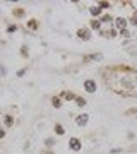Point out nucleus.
I'll return each instance as SVG.
<instances>
[{
	"label": "nucleus",
	"instance_id": "obj_1",
	"mask_svg": "<svg viewBox=\"0 0 137 154\" xmlns=\"http://www.w3.org/2000/svg\"><path fill=\"white\" fill-rule=\"evenodd\" d=\"M69 149L70 151H74V152H79L82 149V140L77 137H70L69 139Z\"/></svg>",
	"mask_w": 137,
	"mask_h": 154
},
{
	"label": "nucleus",
	"instance_id": "obj_2",
	"mask_svg": "<svg viewBox=\"0 0 137 154\" xmlns=\"http://www.w3.org/2000/svg\"><path fill=\"white\" fill-rule=\"evenodd\" d=\"M82 88L86 89V93H96V89H98V84L94 79H86L84 84H82Z\"/></svg>",
	"mask_w": 137,
	"mask_h": 154
},
{
	"label": "nucleus",
	"instance_id": "obj_3",
	"mask_svg": "<svg viewBox=\"0 0 137 154\" xmlns=\"http://www.w3.org/2000/svg\"><path fill=\"white\" fill-rule=\"evenodd\" d=\"M77 38L82 39V41H89V39H91V29H89V28L77 29Z\"/></svg>",
	"mask_w": 137,
	"mask_h": 154
},
{
	"label": "nucleus",
	"instance_id": "obj_4",
	"mask_svg": "<svg viewBox=\"0 0 137 154\" xmlns=\"http://www.w3.org/2000/svg\"><path fill=\"white\" fill-rule=\"evenodd\" d=\"M113 26H115L117 31L127 29V19H123V17H117V19H113Z\"/></svg>",
	"mask_w": 137,
	"mask_h": 154
},
{
	"label": "nucleus",
	"instance_id": "obj_5",
	"mask_svg": "<svg viewBox=\"0 0 137 154\" xmlns=\"http://www.w3.org/2000/svg\"><path fill=\"white\" fill-rule=\"evenodd\" d=\"M88 122H89V115H88V113H81V115L76 116V123L79 127H86V125H88Z\"/></svg>",
	"mask_w": 137,
	"mask_h": 154
},
{
	"label": "nucleus",
	"instance_id": "obj_6",
	"mask_svg": "<svg viewBox=\"0 0 137 154\" xmlns=\"http://www.w3.org/2000/svg\"><path fill=\"white\" fill-rule=\"evenodd\" d=\"M89 14L93 16V19H99V17L103 16V11H101V7H98V4H96V5L89 7Z\"/></svg>",
	"mask_w": 137,
	"mask_h": 154
},
{
	"label": "nucleus",
	"instance_id": "obj_7",
	"mask_svg": "<svg viewBox=\"0 0 137 154\" xmlns=\"http://www.w3.org/2000/svg\"><path fill=\"white\" fill-rule=\"evenodd\" d=\"M82 60L84 62H101L103 60V55L101 53H91V55H86Z\"/></svg>",
	"mask_w": 137,
	"mask_h": 154
},
{
	"label": "nucleus",
	"instance_id": "obj_8",
	"mask_svg": "<svg viewBox=\"0 0 137 154\" xmlns=\"http://www.w3.org/2000/svg\"><path fill=\"white\" fill-rule=\"evenodd\" d=\"M89 29H91V31H101V29H103V24H101V21H99V19H93V21L89 22Z\"/></svg>",
	"mask_w": 137,
	"mask_h": 154
},
{
	"label": "nucleus",
	"instance_id": "obj_9",
	"mask_svg": "<svg viewBox=\"0 0 137 154\" xmlns=\"http://www.w3.org/2000/svg\"><path fill=\"white\" fill-rule=\"evenodd\" d=\"M60 98L62 99H67V101H76L77 96L74 93H70V91H64V93L60 94Z\"/></svg>",
	"mask_w": 137,
	"mask_h": 154
},
{
	"label": "nucleus",
	"instance_id": "obj_10",
	"mask_svg": "<svg viewBox=\"0 0 137 154\" xmlns=\"http://www.w3.org/2000/svg\"><path fill=\"white\" fill-rule=\"evenodd\" d=\"M45 147L48 149V151H53V147H55V139H53V137L45 139Z\"/></svg>",
	"mask_w": 137,
	"mask_h": 154
},
{
	"label": "nucleus",
	"instance_id": "obj_11",
	"mask_svg": "<svg viewBox=\"0 0 137 154\" xmlns=\"http://www.w3.org/2000/svg\"><path fill=\"white\" fill-rule=\"evenodd\" d=\"M55 134H57V135H64V134H65V128H64V125H60V123H55Z\"/></svg>",
	"mask_w": 137,
	"mask_h": 154
},
{
	"label": "nucleus",
	"instance_id": "obj_12",
	"mask_svg": "<svg viewBox=\"0 0 137 154\" xmlns=\"http://www.w3.org/2000/svg\"><path fill=\"white\" fill-rule=\"evenodd\" d=\"M51 105H53L55 108H60L62 106V98L60 96H53V98H51Z\"/></svg>",
	"mask_w": 137,
	"mask_h": 154
},
{
	"label": "nucleus",
	"instance_id": "obj_13",
	"mask_svg": "<svg viewBox=\"0 0 137 154\" xmlns=\"http://www.w3.org/2000/svg\"><path fill=\"white\" fill-rule=\"evenodd\" d=\"M99 21H101V24H113V19H111V16H101L99 17Z\"/></svg>",
	"mask_w": 137,
	"mask_h": 154
},
{
	"label": "nucleus",
	"instance_id": "obj_14",
	"mask_svg": "<svg viewBox=\"0 0 137 154\" xmlns=\"http://www.w3.org/2000/svg\"><path fill=\"white\" fill-rule=\"evenodd\" d=\"M76 105L79 106V108H84V106L88 105V101H86L84 98H79V96H77V98H76Z\"/></svg>",
	"mask_w": 137,
	"mask_h": 154
},
{
	"label": "nucleus",
	"instance_id": "obj_15",
	"mask_svg": "<svg viewBox=\"0 0 137 154\" xmlns=\"http://www.w3.org/2000/svg\"><path fill=\"white\" fill-rule=\"evenodd\" d=\"M27 28H29V29H33V31H36V29H38V21H34V19L27 21Z\"/></svg>",
	"mask_w": 137,
	"mask_h": 154
},
{
	"label": "nucleus",
	"instance_id": "obj_16",
	"mask_svg": "<svg viewBox=\"0 0 137 154\" xmlns=\"http://www.w3.org/2000/svg\"><path fill=\"white\" fill-rule=\"evenodd\" d=\"M5 125H7V127H12V125H14V118H12L11 115H5Z\"/></svg>",
	"mask_w": 137,
	"mask_h": 154
},
{
	"label": "nucleus",
	"instance_id": "obj_17",
	"mask_svg": "<svg viewBox=\"0 0 137 154\" xmlns=\"http://www.w3.org/2000/svg\"><path fill=\"white\" fill-rule=\"evenodd\" d=\"M98 7H101V11L110 9V2H98Z\"/></svg>",
	"mask_w": 137,
	"mask_h": 154
},
{
	"label": "nucleus",
	"instance_id": "obj_18",
	"mask_svg": "<svg viewBox=\"0 0 137 154\" xmlns=\"http://www.w3.org/2000/svg\"><path fill=\"white\" fill-rule=\"evenodd\" d=\"M14 16L16 17H24V9H14Z\"/></svg>",
	"mask_w": 137,
	"mask_h": 154
},
{
	"label": "nucleus",
	"instance_id": "obj_19",
	"mask_svg": "<svg viewBox=\"0 0 137 154\" xmlns=\"http://www.w3.org/2000/svg\"><path fill=\"white\" fill-rule=\"evenodd\" d=\"M117 33H118V31H117L115 28H111V29L108 31V33L104 34V36H110V38H115V36H117Z\"/></svg>",
	"mask_w": 137,
	"mask_h": 154
},
{
	"label": "nucleus",
	"instance_id": "obj_20",
	"mask_svg": "<svg viewBox=\"0 0 137 154\" xmlns=\"http://www.w3.org/2000/svg\"><path fill=\"white\" fill-rule=\"evenodd\" d=\"M16 31H17L16 24H9V26H7V33H16Z\"/></svg>",
	"mask_w": 137,
	"mask_h": 154
},
{
	"label": "nucleus",
	"instance_id": "obj_21",
	"mask_svg": "<svg viewBox=\"0 0 137 154\" xmlns=\"http://www.w3.org/2000/svg\"><path fill=\"white\" fill-rule=\"evenodd\" d=\"M118 33H120V36H123V38H130V31H129V29H122Z\"/></svg>",
	"mask_w": 137,
	"mask_h": 154
},
{
	"label": "nucleus",
	"instance_id": "obj_22",
	"mask_svg": "<svg viewBox=\"0 0 137 154\" xmlns=\"http://www.w3.org/2000/svg\"><path fill=\"white\" fill-rule=\"evenodd\" d=\"M21 55H22V57H27V55H29V51H27V46H26V45H22V46H21Z\"/></svg>",
	"mask_w": 137,
	"mask_h": 154
},
{
	"label": "nucleus",
	"instance_id": "obj_23",
	"mask_svg": "<svg viewBox=\"0 0 137 154\" xmlns=\"http://www.w3.org/2000/svg\"><path fill=\"white\" fill-rule=\"evenodd\" d=\"M26 72H27V69L24 67V69H19V70H17V74H16V75H17V77H22L24 74H26Z\"/></svg>",
	"mask_w": 137,
	"mask_h": 154
},
{
	"label": "nucleus",
	"instance_id": "obj_24",
	"mask_svg": "<svg viewBox=\"0 0 137 154\" xmlns=\"http://www.w3.org/2000/svg\"><path fill=\"white\" fill-rule=\"evenodd\" d=\"M5 137V128H0V139Z\"/></svg>",
	"mask_w": 137,
	"mask_h": 154
},
{
	"label": "nucleus",
	"instance_id": "obj_25",
	"mask_svg": "<svg viewBox=\"0 0 137 154\" xmlns=\"http://www.w3.org/2000/svg\"><path fill=\"white\" fill-rule=\"evenodd\" d=\"M5 67H0V74H2V75H5Z\"/></svg>",
	"mask_w": 137,
	"mask_h": 154
},
{
	"label": "nucleus",
	"instance_id": "obj_26",
	"mask_svg": "<svg viewBox=\"0 0 137 154\" xmlns=\"http://www.w3.org/2000/svg\"><path fill=\"white\" fill-rule=\"evenodd\" d=\"M132 24H134V26H137V16H134V19H132Z\"/></svg>",
	"mask_w": 137,
	"mask_h": 154
},
{
	"label": "nucleus",
	"instance_id": "obj_27",
	"mask_svg": "<svg viewBox=\"0 0 137 154\" xmlns=\"http://www.w3.org/2000/svg\"><path fill=\"white\" fill-rule=\"evenodd\" d=\"M43 154H55V151H48V149H46V151H45Z\"/></svg>",
	"mask_w": 137,
	"mask_h": 154
}]
</instances>
